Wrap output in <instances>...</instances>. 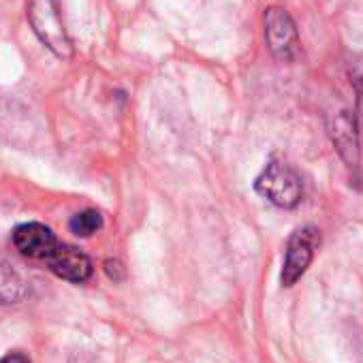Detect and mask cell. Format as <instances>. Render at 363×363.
Here are the masks:
<instances>
[{
    "instance_id": "9",
    "label": "cell",
    "mask_w": 363,
    "mask_h": 363,
    "mask_svg": "<svg viewBox=\"0 0 363 363\" xmlns=\"http://www.w3.org/2000/svg\"><path fill=\"white\" fill-rule=\"evenodd\" d=\"M101 227H103V216L96 210H84V212L75 214L69 223L71 233H75L77 238H90Z\"/></svg>"
},
{
    "instance_id": "7",
    "label": "cell",
    "mask_w": 363,
    "mask_h": 363,
    "mask_svg": "<svg viewBox=\"0 0 363 363\" xmlns=\"http://www.w3.org/2000/svg\"><path fill=\"white\" fill-rule=\"evenodd\" d=\"M329 135L342 160L348 167H357L359 164V133H357L354 116L350 111L335 113L329 122Z\"/></svg>"
},
{
    "instance_id": "1",
    "label": "cell",
    "mask_w": 363,
    "mask_h": 363,
    "mask_svg": "<svg viewBox=\"0 0 363 363\" xmlns=\"http://www.w3.org/2000/svg\"><path fill=\"white\" fill-rule=\"evenodd\" d=\"M28 22L39 41L58 58L69 60L73 56V43L65 28L58 0H28Z\"/></svg>"
},
{
    "instance_id": "11",
    "label": "cell",
    "mask_w": 363,
    "mask_h": 363,
    "mask_svg": "<svg viewBox=\"0 0 363 363\" xmlns=\"http://www.w3.org/2000/svg\"><path fill=\"white\" fill-rule=\"evenodd\" d=\"M105 274H107L113 282H120V280H124L126 269H124V265H122L120 261L109 259V261H105Z\"/></svg>"
},
{
    "instance_id": "8",
    "label": "cell",
    "mask_w": 363,
    "mask_h": 363,
    "mask_svg": "<svg viewBox=\"0 0 363 363\" xmlns=\"http://www.w3.org/2000/svg\"><path fill=\"white\" fill-rule=\"evenodd\" d=\"M26 280L20 276V272L0 257V306H11L26 297Z\"/></svg>"
},
{
    "instance_id": "10",
    "label": "cell",
    "mask_w": 363,
    "mask_h": 363,
    "mask_svg": "<svg viewBox=\"0 0 363 363\" xmlns=\"http://www.w3.org/2000/svg\"><path fill=\"white\" fill-rule=\"evenodd\" d=\"M350 84L354 86L359 101H363V58H354V62H350Z\"/></svg>"
},
{
    "instance_id": "3",
    "label": "cell",
    "mask_w": 363,
    "mask_h": 363,
    "mask_svg": "<svg viewBox=\"0 0 363 363\" xmlns=\"http://www.w3.org/2000/svg\"><path fill=\"white\" fill-rule=\"evenodd\" d=\"M320 244V235L314 227H303L297 229L286 246V255H284V267H282V286H293L310 267L314 252Z\"/></svg>"
},
{
    "instance_id": "6",
    "label": "cell",
    "mask_w": 363,
    "mask_h": 363,
    "mask_svg": "<svg viewBox=\"0 0 363 363\" xmlns=\"http://www.w3.org/2000/svg\"><path fill=\"white\" fill-rule=\"evenodd\" d=\"M13 244L24 257L45 261L58 246V240L50 227L41 223H26L13 231Z\"/></svg>"
},
{
    "instance_id": "5",
    "label": "cell",
    "mask_w": 363,
    "mask_h": 363,
    "mask_svg": "<svg viewBox=\"0 0 363 363\" xmlns=\"http://www.w3.org/2000/svg\"><path fill=\"white\" fill-rule=\"evenodd\" d=\"M48 267L62 280L69 282H86L92 276V261L75 246L60 244L54 248V252L45 259Z\"/></svg>"
},
{
    "instance_id": "12",
    "label": "cell",
    "mask_w": 363,
    "mask_h": 363,
    "mask_svg": "<svg viewBox=\"0 0 363 363\" xmlns=\"http://www.w3.org/2000/svg\"><path fill=\"white\" fill-rule=\"evenodd\" d=\"M0 363H30V361L22 352H9V354H5L3 359H0Z\"/></svg>"
},
{
    "instance_id": "2",
    "label": "cell",
    "mask_w": 363,
    "mask_h": 363,
    "mask_svg": "<svg viewBox=\"0 0 363 363\" xmlns=\"http://www.w3.org/2000/svg\"><path fill=\"white\" fill-rule=\"evenodd\" d=\"M255 189L269 203L293 210L303 197V184L299 173L282 158H272L255 182Z\"/></svg>"
},
{
    "instance_id": "4",
    "label": "cell",
    "mask_w": 363,
    "mask_h": 363,
    "mask_svg": "<svg viewBox=\"0 0 363 363\" xmlns=\"http://www.w3.org/2000/svg\"><path fill=\"white\" fill-rule=\"evenodd\" d=\"M265 39L278 60L291 62L299 56V35L295 22L280 7H269L265 11Z\"/></svg>"
}]
</instances>
